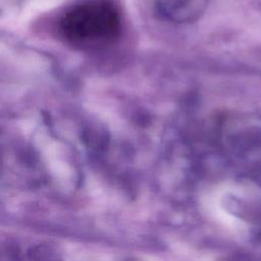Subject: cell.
I'll return each mask as SVG.
<instances>
[{"mask_svg":"<svg viewBox=\"0 0 261 261\" xmlns=\"http://www.w3.org/2000/svg\"><path fill=\"white\" fill-rule=\"evenodd\" d=\"M61 30L64 37L75 45H105L118 36L120 15L110 1L90 0L65 13L61 19Z\"/></svg>","mask_w":261,"mask_h":261,"instance_id":"obj_1","label":"cell"}]
</instances>
